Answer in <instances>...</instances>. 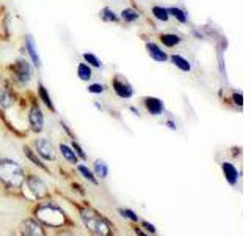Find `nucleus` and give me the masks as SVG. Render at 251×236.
<instances>
[{"instance_id": "33", "label": "nucleus", "mask_w": 251, "mask_h": 236, "mask_svg": "<svg viewBox=\"0 0 251 236\" xmlns=\"http://www.w3.org/2000/svg\"><path fill=\"white\" fill-rule=\"evenodd\" d=\"M167 124H168V128H170V129H173V131H176V124H175V123H173L171 120H168V121H167Z\"/></svg>"}, {"instance_id": "30", "label": "nucleus", "mask_w": 251, "mask_h": 236, "mask_svg": "<svg viewBox=\"0 0 251 236\" xmlns=\"http://www.w3.org/2000/svg\"><path fill=\"white\" fill-rule=\"evenodd\" d=\"M71 147H73V149L75 151V154H77V157H80V159H83V161H86L88 159V156H86V153L82 149V147L77 144L75 140H73V144H71Z\"/></svg>"}, {"instance_id": "16", "label": "nucleus", "mask_w": 251, "mask_h": 236, "mask_svg": "<svg viewBox=\"0 0 251 236\" xmlns=\"http://www.w3.org/2000/svg\"><path fill=\"white\" fill-rule=\"evenodd\" d=\"M58 148H60V153H61V156L66 159V162L73 164V165H75V164L78 162V157H77L75 151H74L73 147H71V145H66V144H60V145H58Z\"/></svg>"}, {"instance_id": "1", "label": "nucleus", "mask_w": 251, "mask_h": 236, "mask_svg": "<svg viewBox=\"0 0 251 236\" xmlns=\"http://www.w3.org/2000/svg\"><path fill=\"white\" fill-rule=\"evenodd\" d=\"M35 217L39 224L50 228H61L69 224V219L66 212L63 211L58 205H53L50 202H46L38 205L35 209Z\"/></svg>"}, {"instance_id": "35", "label": "nucleus", "mask_w": 251, "mask_h": 236, "mask_svg": "<svg viewBox=\"0 0 251 236\" xmlns=\"http://www.w3.org/2000/svg\"><path fill=\"white\" fill-rule=\"evenodd\" d=\"M135 233H137L138 236H148V235H145L143 232H141V230H140V228H135Z\"/></svg>"}, {"instance_id": "8", "label": "nucleus", "mask_w": 251, "mask_h": 236, "mask_svg": "<svg viewBox=\"0 0 251 236\" xmlns=\"http://www.w3.org/2000/svg\"><path fill=\"white\" fill-rule=\"evenodd\" d=\"M112 88L115 91V94L118 98H123V99H130L133 96V88H132V85L126 81V79L120 74H116L113 76L112 79Z\"/></svg>"}, {"instance_id": "4", "label": "nucleus", "mask_w": 251, "mask_h": 236, "mask_svg": "<svg viewBox=\"0 0 251 236\" xmlns=\"http://www.w3.org/2000/svg\"><path fill=\"white\" fill-rule=\"evenodd\" d=\"M8 71L11 73V77L14 79V82L22 87L30 82L31 74H33L31 63H28L25 59H18L16 61H13L11 65L8 66Z\"/></svg>"}, {"instance_id": "11", "label": "nucleus", "mask_w": 251, "mask_h": 236, "mask_svg": "<svg viewBox=\"0 0 251 236\" xmlns=\"http://www.w3.org/2000/svg\"><path fill=\"white\" fill-rule=\"evenodd\" d=\"M25 49H27V54H28L31 63H33V66L38 68V69L41 68L43 61H41V59H39V54L36 51V43H35V39H33V36H31V35L25 36Z\"/></svg>"}, {"instance_id": "31", "label": "nucleus", "mask_w": 251, "mask_h": 236, "mask_svg": "<svg viewBox=\"0 0 251 236\" xmlns=\"http://www.w3.org/2000/svg\"><path fill=\"white\" fill-rule=\"evenodd\" d=\"M141 224H143V228H145V230H148L149 233H157V230H155V227H154L152 224H149V222H146V220H143V222H141Z\"/></svg>"}, {"instance_id": "6", "label": "nucleus", "mask_w": 251, "mask_h": 236, "mask_svg": "<svg viewBox=\"0 0 251 236\" xmlns=\"http://www.w3.org/2000/svg\"><path fill=\"white\" fill-rule=\"evenodd\" d=\"M28 126L33 132H41L44 129V114L36 101L30 102L28 109Z\"/></svg>"}, {"instance_id": "15", "label": "nucleus", "mask_w": 251, "mask_h": 236, "mask_svg": "<svg viewBox=\"0 0 251 236\" xmlns=\"http://www.w3.org/2000/svg\"><path fill=\"white\" fill-rule=\"evenodd\" d=\"M38 96H39V99H41V102L43 104L50 110V112H55V106H53V101H52V98H50V94H49V91H47V88L44 87V84L39 81L38 82Z\"/></svg>"}, {"instance_id": "29", "label": "nucleus", "mask_w": 251, "mask_h": 236, "mask_svg": "<svg viewBox=\"0 0 251 236\" xmlns=\"http://www.w3.org/2000/svg\"><path fill=\"white\" fill-rule=\"evenodd\" d=\"M88 91L93 93V94H102L105 91V85L100 84V82H93L88 85Z\"/></svg>"}, {"instance_id": "20", "label": "nucleus", "mask_w": 251, "mask_h": 236, "mask_svg": "<svg viewBox=\"0 0 251 236\" xmlns=\"http://www.w3.org/2000/svg\"><path fill=\"white\" fill-rule=\"evenodd\" d=\"M77 76H78V79H80V81H83V82L91 81L93 71H91L90 65H86V63H78V66H77Z\"/></svg>"}, {"instance_id": "25", "label": "nucleus", "mask_w": 251, "mask_h": 236, "mask_svg": "<svg viewBox=\"0 0 251 236\" xmlns=\"http://www.w3.org/2000/svg\"><path fill=\"white\" fill-rule=\"evenodd\" d=\"M152 14L155 19H159L162 22H167L170 19V13H168V8H163V6H154L152 8Z\"/></svg>"}, {"instance_id": "14", "label": "nucleus", "mask_w": 251, "mask_h": 236, "mask_svg": "<svg viewBox=\"0 0 251 236\" xmlns=\"http://www.w3.org/2000/svg\"><path fill=\"white\" fill-rule=\"evenodd\" d=\"M146 51L149 54V57L155 61H159V63H163V61L168 60V55L165 54L155 43H146Z\"/></svg>"}, {"instance_id": "32", "label": "nucleus", "mask_w": 251, "mask_h": 236, "mask_svg": "<svg viewBox=\"0 0 251 236\" xmlns=\"http://www.w3.org/2000/svg\"><path fill=\"white\" fill-rule=\"evenodd\" d=\"M234 102H235V104L242 106V94L240 93H234Z\"/></svg>"}, {"instance_id": "13", "label": "nucleus", "mask_w": 251, "mask_h": 236, "mask_svg": "<svg viewBox=\"0 0 251 236\" xmlns=\"http://www.w3.org/2000/svg\"><path fill=\"white\" fill-rule=\"evenodd\" d=\"M222 170H223V175H225L227 183H229L231 186L237 184V181H239V170L234 167V164H231V162H223L222 164Z\"/></svg>"}, {"instance_id": "26", "label": "nucleus", "mask_w": 251, "mask_h": 236, "mask_svg": "<svg viewBox=\"0 0 251 236\" xmlns=\"http://www.w3.org/2000/svg\"><path fill=\"white\" fill-rule=\"evenodd\" d=\"M77 170L80 172V175H83V178H85V179H88L90 183L98 184V178L94 177V173H93L88 167H86V165H82V164H80V165L77 167Z\"/></svg>"}, {"instance_id": "12", "label": "nucleus", "mask_w": 251, "mask_h": 236, "mask_svg": "<svg viewBox=\"0 0 251 236\" xmlns=\"http://www.w3.org/2000/svg\"><path fill=\"white\" fill-rule=\"evenodd\" d=\"M143 104L146 107V110L151 115L157 117V115H162L165 112V106H163V102L162 99L159 98H154V96H146L143 99Z\"/></svg>"}, {"instance_id": "34", "label": "nucleus", "mask_w": 251, "mask_h": 236, "mask_svg": "<svg viewBox=\"0 0 251 236\" xmlns=\"http://www.w3.org/2000/svg\"><path fill=\"white\" fill-rule=\"evenodd\" d=\"M129 109H130V112H132L133 115H137V117H140V112H138V110H137L135 107H133V106H130Z\"/></svg>"}, {"instance_id": "17", "label": "nucleus", "mask_w": 251, "mask_h": 236, "mask_svg": "<svg viewBox=\"0 0 251 236\" xmlns=\"http://www.w3.org/2000/svg\"><path fill=\"white\" fill-rule=\"evenodd\" d=\"M24 153H25L27 159H28L30 162H33V164L36 165V167L43 169V170H46L47 173H49V169H47V165L43 164V159H41V157H38V154H36L35 151H31V148H30L28 145L24 147Z\"/></svg>"}, {"instance_id": "24", "label": "nucleus", "mask_w": 251, "mask_h": 236, "mask_svg": "<svg viewBox=\"0 0 251 236\" xmlns=\"http://www.w3.org/2000/svg\"><path fill=\"white\" fill-rule=\"evenodd\" d=\"M160 41L167 46V47H175L180 43V36L175 33H162L160 35Z\"/></svg>"}, {"instance_id": "10", "label": "nucleus", "mask_w": 251, "mask_h": 236, "mask_svg": "<svg viewBox=\"0 0 251 236\" xmlns=\"http://www.w3.org/2000/svg\"><path fill=\"white\" fill-rule=\"evenodd\" d=\"M21 236H46L44 225L36 219H25L21 224Z\"/></svg>"}, {"instance_id": "23", "label": "nucleus", "mask_w": 251, "mask_h": 236, "mask_svg": "<svg viewBox=\"0 0 251 236\" xmlns=\"http://www.w3.org/2000/svg\"><path fill=\"white\" fill-rule=\"evenodd\" d=\"M120 18L126 22V24H132L135 22L138 18H140V13L137 10H133V8H124V10L121 11V16Z\"/></svg>"}, {"instance_id": "36", "label": "nucleus", "mask_w": 251, "mask_h": 236, "mask_svg": "<svg viewBox=\"0 0 251 236\" xmlns=\"http://www.w3.org/2000/svg\"><path fill=\"white\" fill-rule=\"evenodd\" d=\"M94 107H98V109H99V110H100V109H102V106H100V104H99V102H94Z\"/></svg>"}, {"instance_id": "28", "label": "nucleus", "mask_w": 251, "mask_h": 236, "mask_svg": "<svg viewBox=\"0 0 251 236\" xmlns=\"http://www.w3.org/2000/svg\"><path fill=\"white\" fill-rule=\"evenodd\" d=\"M118 212H120V214H121L123 217L129 219L130 222H137V220H138V216H137L135 212H133L132 209H127V208H120V209H118Z\"/></svg>"}, {"instance_id": "9", "label": "nucleus", "mask_w": 251, "mask_h": 236, "mask_svg": "<svg viewBox=\"0 0 251 236\" xmlns=\"http://www.w3.org/2000/svg\"><path fill=\"white\" fill-rule=\"evenodd\" d=\"M35 149H36V154L41 157V159H46V161H55V147L53 144L49 140V139H36L35 140Z\"/></svg>"}, {"instance_id": "21", "label": "nucleus", "mask_w": 251, "mask_h": 236, "mask_svg": "<svg viewBox=\"0 0 251 236\" xmlns=\"http://www.w3.org/2000/svg\"><path fill=\"white\" fill-rule=\"evenodd\" d=\"M94 173H96V177L99 178H107L108 177V164L102 159H96L94 161Z\"/></svg>"}, {"instance_id": "27", "label": "nucleus", "mask_w": 251, "mask_h": 236, "mask_svg": "<svg viewBox=\"0 0 251 236\" xmlns=\"http://www.w3.org/2000/svg\"><path fill=\"white\" fill-rule=\"evenodd\" d=\"M168 13H170L171 16H175V18H176L179 22H182V24L187 22V14H185L184 10H180V8H177V6H171V8H168Z\"/></svg>"}, {"instance_id": "2", "label": "nucleus", "mask_w": 251, "mask_h": 236, "mask_svg": "<svg viewBox=\"0 0 251 236\" xmlns=\"http://www.w3.org/2000/svg\"><path fill=\"white\" fill-rule=\"evenodd\" d=\"M25 173L21 165L8 157H2L0 159V183H2L6 189L11 191H19V189L25 183Z\"/></svg>"}, {"instance_id": "22", "label": "nucleus", "mask_w": 251, "mask_h": 236, "mask_svg": "<svg viewBox=\"0 0 251 236\" xmlns=\"http://www.w3.org/2000/svg\"><path fill=\"white\" fill-rule=\"evenodd\" d=\"M82 59H83V61L86 63V65H90V66H93V68H96V69H102V61H100V59L99 57H96L94 54H91V52H83L82 54Z\"/></svg>"}, {"instance_id": "19", "label": "nucleus", "mask_w": 251, "mask_h": 236, "mask_svg": "<svg viewBox=\"0 0 251 236\" xmlns=\"http://www.w3.org/2000/svg\"><path fill=\"white\" fill-rule=\"evenodd\" d=\"M171 63L175 65L176 68H179L180 71H185V73H188V71H192V65H190V61H188L187 59L184 57H180V55H171L170 57Z\"/></svg>"}, {"instance_id": "3", "label": "nucleus", "mask_w": 251, "mask_h": 236, "mask_svg": "<svg viewBox=\"0 0 251 236\" xmlns=\"http://www.w3.org/2000/svg\"><path fill=\"white\" fill-rule=\"evenodd\" d=\"M80 217L83 224L93 236H112L113 235V225L112 222L100 214L99 211L85 206L80 209Z\"/></svg>"}, {"instance_id": "5", "label": "nucleus", "mask_w": 251, "mask_h": 236, "mask_svg": "<svg viewBox=\"0 0 251 236\" xmlns=\"http://www.w3.org/2000/svg\"><path fill=\"white\" fill-rule=\"evenodd\" d=\"M16 101H18V96L11 87V82L5 77H0V107L3 110L11 109Z\"/></svg>"}, {"instance_id": "7", "label": "nucleus", "mask_w": 251, "mask_h": 236, "mask_svg": "<svg viewBox=\"0 0 251 236\" xmlns=\"http://www.w3.org/2000/svg\"><path fill=\"white\" fill-rule=\"evenodd\" d=\"M25 183H27V186L30 189L31 195H33L36 200H43V199H46L47 195H49V187H47V184L39 177L28 175L25 178Z\"/></svg>"}, {"instance_id": "18", "label": "nucleus", "mask_w": 251, "mask_h": 236, "mask_svg": "<svg viewBox=\"0 0 251 236\" xmlns=\"http://www.w3.org/2000/svg\"><path fill=\"white\" fill-rule=\"evenodd\" d=\"M99 18L104 21V22H112V24H118L121 21V18L118 16L112 8H108V6H104L102 10L99 11Z\"/></svg>"}]
</instances>
